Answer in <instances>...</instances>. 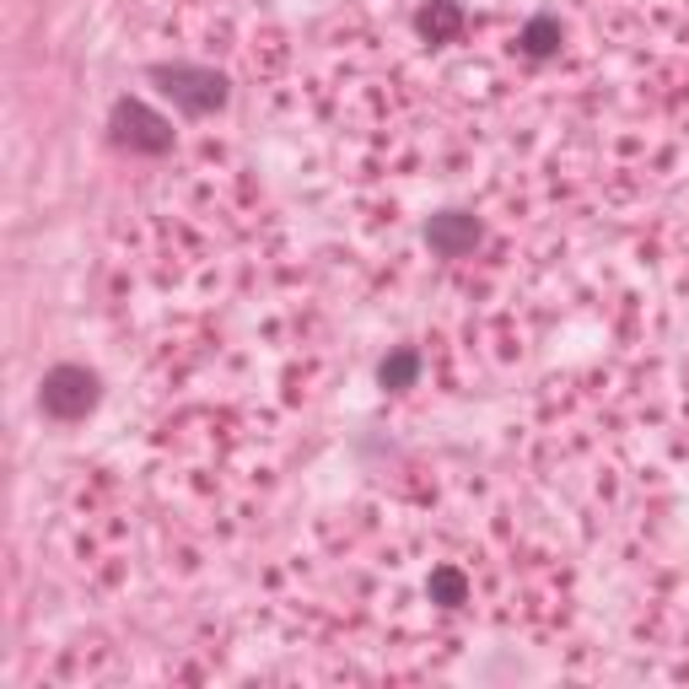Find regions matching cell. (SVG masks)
<instances>
[{
  "label": "cell",
  "instance_id": "6da1fadb",
  "mask_svg": "<svg viewBox=\"0 0 689 689\" xmlns=\"http://www.w3.org/2000/svg\"><path fill=\"white\" fill-rule=\"evenodd\" d=\"M151 76L162 81V92H168L179 108H188V114H210V108L227 103V81H221L216 70H199V65H157Z\"/></svg>",
  "mask_w": 689,
  "mask_h": 689
},
{
  "label": "cell",
  "instance_id": "8992f818",
  "mask_svg": "<svg viewBox=\"0 0 689 689\" xmlns=\"http://www.w3.org/2000/svg\"><path fill=\"white\" fill-rule=\"evenodd\" d=\"M410 377H415V356H410V351H399V356L382 361V382H388V388H404Z\"/></svg>",
  "mask_w": 689,
  "mask_h": 689
},
{
  "label": "cell",
  "instance_id": "5b68a950",
  "mask_svg": "<svg viewBox=\"0 0 689 689\" xmlns=\"http://www.w3.org/2000/svg\"><path fill=\"white\" fill-rule=\"evenodd\" d=\"M458 22H463V16H458V5H447V0H437V5L421 11V33H426V38H447V33H458Z\"/></svg>",
  "mask_w": 689,
  "mask_h": 689
},
{
  "label": "cell",
  "instance_id": "277c9868",
  "mask_svg": "<svg viewBox=\"0 0 689 689\" xmlns=\"http://www.w3.org/2000/svg\"><path fill=\"white\" fill-rule=\"evenodd\" d=\"M426 238H432V249L437 253H463L474 249V238H480V227H474V216H437L432 227H426Z\"/></svg>",
  "mask_w": 689,
  "mask_h": 689
},
{
  "label": "cell",
  "instance_id": "52a82bcc",
  "mask_svg": "<svg viewBox=\"0 0 689 689\" xmlns=\"http://www.w3.org/2000/svg\"><path fill=\"white\" fill-rule=\"evenodd\" d=\"M550 38H555V22H550V16H539V22L528 27V38H523V44H528V55H550V49H555Z\"/></svg>",
  "mask_w": 689,
  "mask_h": 689
},
{
  "label": "cell",
  "instance_id": "3957f363",
  "mask_svg": "<svg viewBox=\"0 0 689 689\" xmlns=\"http://www.w3.org/2000/svg\"><path fill=\"white\" fill-rule=\"evenodd\" d=\"M114 140L119 146H135V151H168L173 146V125L162 114H151L140 97H125L114 108Z\"/></svg>",
  "mask_w": 689,
  "mask_h": 689
},
{
  "label": "cell",
  "instance_id": "ba28073f",
  "mask_svg": "<svg viewBox=\"0 0 689 689\" xmlns=\"http://www.w3.org/2000/svg\"><path fill=\"white\" fill-rule=\"evenodd\" d=\"M432 587H437V598H447V604H463V576H458V571L441 565L437 576H432Z\"/></svg>",
  "mask_w": 689,
  "mask_h": 689
},
{
  "label": "cell",
  "instance_id": "7a4b0ae2",
  "mask_svg": "<svg viewBox=\"0 0 689 689\" xmlns=\"http://www.w3.org/2000/svg\"><path fill=\"white\" fill-rule=\"evenodd\" d=\"M38 404L55 415V421H81L92 404H97V377L87 367H55L38 388Z\"/></svg>",
  "mask_w": 689,
  "mask_h": 689
}]
</instances>
